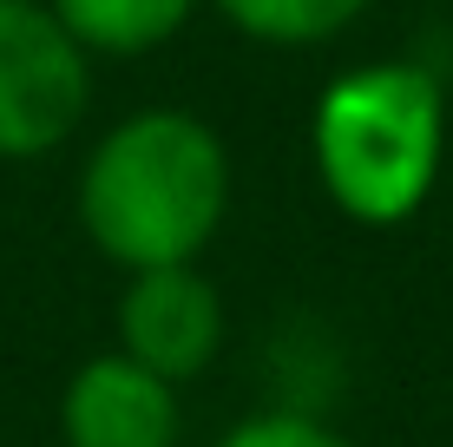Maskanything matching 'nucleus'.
Masks as SVG:
<instances>
[{"label":"nucleus","mask_w":453,"mask_h":447,"mask_svg":"<svg viewBox=\"0 0 453 447\" xmlns=\"http://www.w3.org/2000/svg\"><path fill=\"white\" fill-rule=\"evenodd\" d=\"M368 7L374 0H217V13L263 46H322L349 34Z\"/></svg>","instance_id":"7"},{"label":"nucleus","mask_w":453,"mask_h":447,"mask_svg":"<svg viewBox=\"0 0 453 447\" xmlns=\"http://www.w3.org/2000/svg\"><path fill=\"white\" fill-rule=\"evenodd\" d=\"M46 7L86 46V59H138L178 40L197 0H46Z\"/></svg>","instance_id":"6"},{"label":"nucleus","mask_w":453,"mask_h":447,"mask_svg":"<svg viewBox=\"0 0 453 447\" xmlns=\"http://www.w3.org/2000/svg\"><path fill=\"white\" fill-rule=\"evenodd\" d=\"M309 151H316V178L342 218L395 230L441 184L447 92L414 59L349 66L309 112Z\"/></svg>","instance_id":"2"},{"label":"nucleus","mask_w":453,"mask_h":447,"mask_svg":"<svg viewBox=\"0 0 453 447\" xmlns=\"http://www.w3.org/2000/svg\"><path fill=\"white\" fill-rule=\"evenodd\" d=\"M119 349L165 381L204 375L224 349V297L197 264L132 270L119 297Z\"/></svg>","instance_id":"4"},{"label":"nucleus","mask_w":453,"mask_h":447,"mask_svg":"<svg viewBox=\"0 0 453 447\" xmlns=\"http://www.w3.org/2000/svg\"><path fill=\"white\" fill-rule=\"evenodd\" d=\"M92 59L40 0H0V165L59 151L86 119Z\"/></svg>","instance_id":"3"},{"label":"nucleus","mask_w":453,"mask_h":447,"mask_svg":"<svg viewBox=\"0 0 453 447\" xmlns=\"http://www.w3.org/2000/svg\"><path fill=\"white\" fill-rule=\"evenodd\" d=\"M230 211V151L197 112L119 119L80 172V224L119 270L197 264Z\"/></svg>","instance_id":"1"},{"label":"nucleus","mask_w":453,"mask_h":447,"mask_svg":"<svg viewBox=\"0 0 453 447\" xmlns=\"http://www.w3.org/2000/svg\"><path fill=\"white\" fill-rule=\"evenodd\" d=\"M178 381L151 375L125 349L73 368L59 395V441L66 447H178Z\"/></svg>","instance_id":"5"},{"label":"nucleus","mask_w":453,"mask_h":447,"mask_svg":"<svg viewBox=\"0 0 453 447\" xmlns=\"http://www.w3.org/2000/svg\"><path fill=\"white\" fill-rule=\"evenodd\" d=\"M217 447H355V441L335 435V428L316 421V414L276 408V414H250V421H237Z\"/></svg>","instance_id":"8"}]
</instances>
